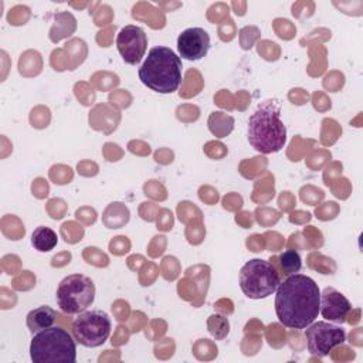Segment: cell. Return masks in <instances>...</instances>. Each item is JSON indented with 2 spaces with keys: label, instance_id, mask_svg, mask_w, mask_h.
Wrapping results in <instances>:
<instances>
[{
  "label": "cell",
  "instance_id": "6da1fadb",
  "mask_svg": "<svg viewBox=\"0 0 363 363\" xmlns=\"http://www.w3.org/2000/svg\"><path fill=\"white\" fill-rule=\"evenodd\" d=\"M320 291L308 275L292 274L279 282L275 295V313L291 329H305L319 313Z\"/></svg>",
  "mask_w": 363,
  "mask_h": 363
},
{
  "label": "cell",
  "instance_id": "7a4b0ae2",
  "mask_svg": "<svg viewBox=\"0 0 363 363\" xmlns=\"http://www.w3.org/2000/svg\"><path fill=\"white\" fill-rule=\"evenodd\" d=\"M248 142L259 153L279 152L286 142V128L281 119L279 104L268 99L259 104L248 119Z\"/></svg>",
  "mask_w": 363,
  "mask_h": 363
},
{
  "label": "cell",
  "instance_id": "3957f363",
  "mask_svg": "<svg viewBox=\"0 0 363 363\" xmlns=\"http://www.w3.org/2000/svg\"><path fill=\"white\" fill-rule=\"evenodd\" d=\"M139 79L149 89L172 94L182 84V60L169 47H153L138 71Z\"/></svg>",
  "mask_w": 363,
  "mask_h": 363
},
{
  "label": "cell",
  "instance_id": "277c9868",
  "mask_svg": "<svg viewBox=\"0 0 363 363\" xmlns=\"http://www.w3.org/2000/svg\"><path fill=\"white\" fill-rule=\"evenodd\" d=\"M75 337L60 326H50L34 333L30 357L34 363H74L77 360Z\"/></svg>",
  "mask_w": 363,
  "mask_h": 363
},
{
  "label": "cell",
  "instance_id": "5b68a950",
  "mask_svg": "<svg viewBox=\"0 0 363 363\" xmlns=\"http://www.w3.org/2000/svg\"><path fill=\"white\" fill-rule=\"evenodd\" d=\"M281 282L274 262L254 258L240 269V288L250 299H262L272 295Z\"/></svg>",
  "mask_w": 363,
  "mask_h": 363
},
{
  "label": "cell",
  "instance_id": "8992f818",
  "mask_svg": "<svg viewBox=\"0 0 363 363\" xmlns=\"http://www.w3.org/2000/svg\"><path fill=\"white\" fill-rule=\"evenodd\" d=\"M95 299L94 281L82 274L65 277L57 288L55 301L58 308L67 315H77L86 311Z\"/></svg>",
  "mask_w": 363,
  "mask_h": 363
},
{
  "label": "cell",
  "instance_id": "52a82bcc",
  "mask_svg": "<svg viewBox=\"0 0 363 363\" xmlns=\"http://www.w3.org/2000/svg\"><path fill=\"white\" fill-rule=\"evenodd\" d=\"M72 336L85 347H98L104 345L112 329L111 319L104 311H84L72 322Z\"/></svg>",
  "mask_w": 363,
  "mask_h": 363
},
{
  "label": "cell",
  "instance_id": "ba28073f",
  "mask_svg": "<svg viewBox=\"0 0 363 363\" xmlns=\"http://www.w3.org/2000/svg\"><path fill=\"white\" fill-rule=\"evenodd\" d=\"M305 337L308 350L318 357L328 356L332 349L342 345L346 340V333L342 328L319 320L312 322L305 328Z\"/></svg>",
  "mask_w": 363,
  "mask_h": 363
},
{
  "label": "cell",
  "instance_id": "9c48e42d",
  "mask_svg": "<svg viewBox=\"0 0 363 363\" xmlns=\"http://www.w3.org/2000/svg\"><path fill=\"white\" fill-rule=\"evenodd\" d=\"M116 47L126 64L136 65L145 57L147 48V37L140 27L129 24L119 31L116 37Z\"/></svg>",
  "mask_w": 363,
  "mask_h": 363
},
{
  "label": "cell",
  "instance_id": "30bf717a",
  "mask_svg": "<svg viewBox=\"0 0 363 363\" xmlns=\"http://www.w3.org/2000/svg\"><path fill=\"white\" fill-rule=\"evenodd\" d=\"M210 35L200 27L183 30L177 37V50L180 57L189 61H199L208 52Z\"/></svg>",
  "mask_w": 363,
  "mask_h": 363
},
{
  "label": "cell",
  "instance_id": "8fae6325",
  "mask_svg": "<svg viewBox=\"0 0 363 363\" xmlns=\"http://www.w3.org/2000/svg\"><path fill=\"white\" fill-rule=\"evenodd\" d=\"M352 305L349 299L332 286H326L320 294L319 313L329 322L342 323L346 320Z\"/></svg>",
  "mask_w": 363,
  "mask_h": 363
},
{
  "label": "cell",
  "instance_id": "7c38bea8",
  "mask_svg": "<svg viewBox=\"0 0 363 363\" xmlns=\"http://www.w3.org/2000/svg\"><path fill=\"white\" fill-rule=\"evenodd\" d=\"M55 318H57L55 311L47 305H43L28 312L26 323L31 333H37L43 329L52 326V323L55 322Z\"/></svg>",
  "mask_w": 363,
  "mask_h": 363
},
{
  "label": "cell",
  "instance_id": "4fadbf2b",
  "mask_svg": "<svg viewBox=\"0 0 363 363\" xmlns=\"http://www.w3.org/2000/svg\"><path fill=\"white\" fill-rule=\"evenodd\" d=\"M58 242L57 233L45 225L37 227L31 234V244L40 252H47L55 248Z\"/></svg>",
  "mask_w": 363,
  "mask_h": 363
},
{
  "label": "cell",
  "instance_id": "5bb4252c",
  "mask_svg": "<svg viewBox=\"0 0 363 363\" xmlns=\"http://www.w3.org/2000/svg\"><path fill=\"white\" fill-rule=\"evenodd\" d=\"M282 272L288 277L292 274H296L301 267H302V261H301V255L295 251V250H286L284 251L279 258H278Z\"/></svg>",
  "mask_w": 363,
  "mask_h": 363
},
{
  "label": "cell",
  "instance_id": "9a60e30c",
  "mask_svg": "<svg viewBox=\"0 0 363 363\" xmlns=\"http://www.w3.org/2000/svg\"><path fill=\"white\" fill-rule=\"evenodd\" d=\"M228 320L227 318L221 316V315H211L208 319V332L218 340L224 339L228 335Z\"/></svg>",
  "mask_w": 363,
  "mask_h": 363
}]
</instances>
